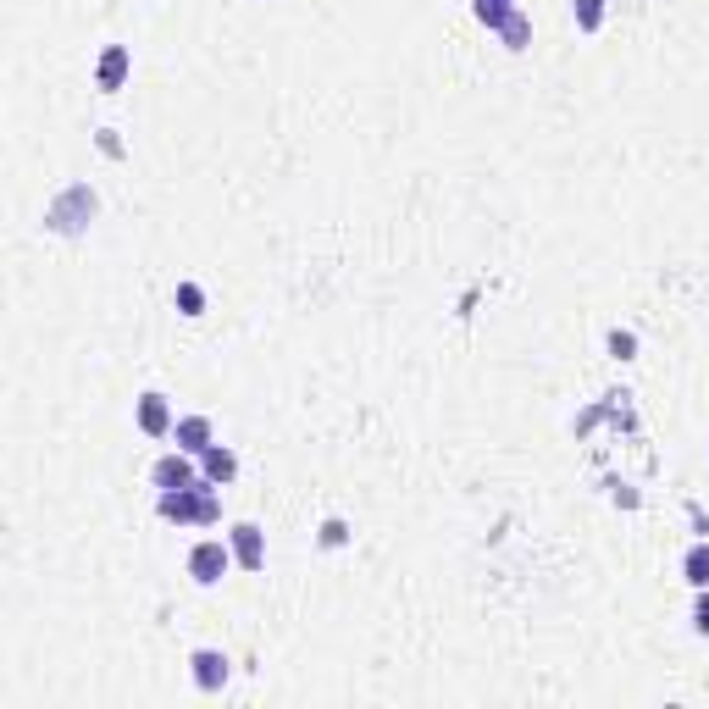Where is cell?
I'll return each mask as SVG.
<instances>
[{"label": "cell", "mask_w": 709, "mask_h": 709, "mask_svg": "<svg viewBox=\"0 0 709 709\" xmlns=\"http://www.w3.org/2000/svg\"><path fill=\"white\" fill-rule=\"evenodd\" d=\"M161 516L167 521H194V527H211V521L222 516L217 510V493H211V482H189V488H161Z\"/></svg>", "instance_id": "obj_1"}, {"label": "cell", "mask_w": 709, "mask_h": 709, "mask_svg": "<svg viewBox=\"0 0 709 709\" xmlns=\"http://www.w3.org/2000/svg\"><path fill=\"white\" fill-rule=\"evenodd\" d=\"M89 217H95V194H89L84 183L61 189V194H56V205H50V228H56V233H78Z\"/></svg>", "instance_id": "obj_2"}, {"label": "cell", "mask_w": 709, "mask_h": 709, "mask_svg": "<svg viewBox=\"0 0 709 709\" xmlns=\"http://www.w3.org/2000/svg\"><path fill=\"white\" fill-rule=\"evenodd\" d=\"M233 565V549L222 538H205L189 549V577L200 582V588H211V582H222V571Z\"/></svg>", "instance_id": "obj_3"}, {"label": "cell", "mask_w": 709, "mask_h": 709, "mask_svg": "<svg viewBox=\"0 0 709 709\" xmlns=\"http://www.w3.org/2000/svg\"><path fill=\"white\" fill-rule=\"evenodd\" d=\"M228 549H233V560H239L244 571H261V565H266V538H261V527H250V521L233 527Z\"/></svg>", "instance_id": "obj_4"}, {"label": "cell", "mask_w": 709, "mask_h": 709, "mask_svg": "<svg viewBox=\"0 0 709 709\" xmlns=\"http://www.w3.org/2000/svg\"><path fill=\"white\" fill-rule=\"evenodd\" d=\"M194 682H200V693H222L228 687V654L222 649H194Z\"/></svg>", "instance_id": "obj_5"}, {"label": "cell", "mask_w": 709, "mask_h": 709, "mask_svg": "<svg viewBox=\"0 0 709 709\" xmlns=\"http://www.w3.org/2000/svg\"><path fill=\"white\" fill-rule=\"evenodd\" d=\"M178 421H172V405H167V394H145L139 399V433H150V438H167Z\"/></svg>", "instance_id": "obj_6"}, {"label": "cell", "mask_w": 709, "mask_h": 709, "mask_svg": "<svg viewBox=\"0 0 709 709\" xmlns=\"http://www.w3.org/2000/svg\"><path fill=\"white\" fill-rule=\"evenodd\" d=\"M172 438H178L183 455H205V449L217 444V438H211V421H205V416H183L178 427H172Z\"/></svg>", "instance_id": "obj_7"}, {"label": "cell", "mask_w": 709, "mask_h": 709, "mask_svg": "<svg viewBox=\"0 0 709 709\" xmlns=\"http://www.w3.org/2000/svg\"><path fill=\"white\" fill-rule=\"evenodd\" d=\"M150 477H156V488H189V482H200V477H194V466H189V455H183V449H178V455H161Z\"/></svg>", "instance_id": "obj_8"}, {"label": "cell", "mask_w": 709, "mask_h": 709, "mask_svg": "<svg viewBox=\"0 0 709 709\" xmlns=\"http://www.w3.org/2000/svg\"><path fill=\"white\" fill-rule=\"evenodd\" d=\"M200 460H205V482H211V488H228V482L239 477V455H233V449H222V444H211Z\"/></svg>", "instance_id": "obj_9"}, {"label": "cell", "mask_w": 709, "mask_h": 709, "mask_svg": "<svg viewBox=\"0 0 709 709\" xmlns=\"http://www.w3.org/2000/svg\"><path fill=\"white\" fill-rule=\"evenodd\" d=\"M122 78H128V45H106V56H100V67H95V84L122 89Z\"/></svg>", "instance_id": "obj_10"}, {"label": "cell", "mask_w": 709, "mask_h": 709, "mask_svg": "<svg viewBox=\"0 0 709 709\" xmlns=\"http://www.w3.org/2000/svg\"><path fill=\"white\" fill-rule=\"evenodd\" d=\"M499 39H505V50H527V39H532V23H527V12H510L505 23H499Z\"/></svg>", "instance_id": "obj_11"}, {"label": "cell", "mask_w": 709, "mask_h": 709, "mask_svg": "<svg viewBox=\"0 0 709 709\" xmlns=\"http://www.w3.org/2000/svg\"><path fill=\"white\" fill-rule=\"evenodd\" d=\"M682 571H687V582H693V588H709V543H693V549H687Z\"/></svg>", "instance_id": "obj_12"}, {"label": "cell", "mask_w": 709, "mask_h": 709, "mask_svg": "<svg viewBox=\"0 0 709 709\" xmlns=\"http://www.w3.org/2000/svg\"><path fill=\"white\" fill-rule=\"evenodd\" d=\"M471 12H477V23H482V28H493V34H499V23H505L510 12H516V0H477Z\"/></svg>", "instance_id": "obj_13"}, {"label": "cell", "mask_w": 709, "mask_h": 709, "mask_svg": "<svg viewBox=\"0 0 709 709\" xmlns=\"http://www.w3.org/2000/svg\"><path fill=\"white\" fill-rule=\"evenodd\" d=\"M571 12H577V28H582V34H599V28H604V0H577Z\"/></svg>", "instance_id": "obj_14"}, {"label": "cell", "mask_w": 709, "mask_h": 709, "mask_svg": "<svg viewBox=\"0 0 709 709\" xmlns=\"http://www.w3.org/2000/svg\"><path fill=\"white\" fill-rule=\"evenodd\" d=\"M178 311H183V316H200V311H205L200 283H178Z\"/></svg>", "instance_id": "obj_15"}, {"label": "cell", "mask_w": 709, "mask_h": 709, "mask_svg": "<svg viewBox=\"0 0 709 709\" xmlns=\"http://www.w3.org/2000/svg\"><path fill=\"white\" fill-rule=\"evenodd\" d=\"M693 632L709 637V588H698V604H693Z\"/></svg>", "instance_id": "obj_16"}, {"label": "cell", "mask_w": 709, "mask_h": 709, "mask_svg": "<svg viewBox=\"0 0 709 709\" xmlns=\"http://www.w3.org/2000/svg\"><path fill=\"white\" fill-rule=\"evenodd\" d=\"M632 349H637V338H632V333H610V355H621V361H632Z\"/></svg>", "instance_id": "obj_17"}, {"label": "cell", "mask_w": 709, "mask_h": 709, "mask_svg": "<svg viewBox=\"0 0 709 709\" xmlns=\"http://www.w3.org/2000/svg\"><path fill=\"white\" fill-rule=\"evenodd\" d=\"M344 538H349V527H344V521H327V527H322V543H327V549H338Z\"/></svg>", "instance_id": "obj_18"}]
</instances>
